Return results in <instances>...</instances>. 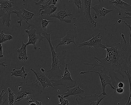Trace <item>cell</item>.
Segmentation results:
<instances>
[{
  "instance_id": "cell-1",
  "label": "cell",
  "mask_w": 131,
  "mask_h": 105,
  "mask_svg": "<svg viewBox=\"0 0 131 105\" xmlns=\"http://www.w3.org/2000/svg\"><path fill=\"white\" fill-rule=\"evenodd\" d=\"M122 37L120 42L116 43L117 38L111 36L106 40L105 50L107 52L104 59L96 57H93L96 62L93 63H83L85 65L91 66L93 68L101 67L108 74L116 86V80L120 82L118 75L122 76L123 82L126 76V71H128V62L129 55L127 50L128 41L123 34L120 33Z\"/></svg>"
},
{
  "instance_id": "cell-2",
  "label": "cell",
  "mask_w": 131,
  "mask_h": 105,
  "mask_svg": "<svg viewBox=\"0 0 131 105\" xmlns=\"http://www.w3.org/2000/svg\"><path fill=\"white\" fill-rule=\"evenodd\" d=\"M51 34L52 33H42V36L46 39L49 43L52 57V67L50 70L46 71V74L50 80L60 79L64 74L61 69L66 67L67 50H63L57 53L56 52L50 39Z\"/></svg>"
},
{
  "instance_id": "cell-3",
  "label": "cell",
  "mask_w": 131,
  "mask_h": 105,
  "mask_svg": "<svg viewBox=\"0 0 131 105\" xmlns=\"http://www.w3.org/2000/svg\"><path fill=\"white\" fill-rule=\"evenodd\" d=\"M40 86V85L37 83H35L33 82L31 84H27L23 82H19L15 103L20 102L22 100L27 98L29 94L33 95L34 97L41 94L43 90Z\"/></svg>"
},
{
  "instance_id": "cell-4",
  "label": "cell",
  "mask_w": 131,
  "mask_h": 105,
  "mask_svg": "<svg viewBox=\"0 0 131 105\" xmlns=\"http://www.w3.org/2000/svg\"><path fill=\"white\" fill-rule=\"evenodd\" d=\"M14 3L11 0L0 1V15L3 25L7 28L10 27V16L13 10Z\"/></svg>"
},
{
  "instance_id": "cell-5",
  "label": "cell",
  "mask_w": 131,
  "mask_h": 105,
  "mask_svg": "<svg viewBox=\"0 0 131 105\" xmlns=\"http://www.w3.org/2000/svg\"><path fill=\"white\" fill-rule=\"evenodd\" d=\"M89 73H94L99 75L100 79V82L102 85V92L101 93V95L107 96V94L105 92V88L107 85H109L111 88L114 90V93H115L116 86L114 83L111 77L106 71L103 70H101L99 72L90 70V71H82L80 72V74L82 75H83Z\"/></svg>"
},
{
  "instance_id": "cell-6",
  "label": "cell",
  "mask_w": 131,
  "mask_h": 105,
  "mask_svg": "<svg viewBox=\"0 0 131 105\" xmlns=\"http://www.w3.org/2000/svg\"><path fill=\"white\" fill-rule=\"evenodd\" d=\"M68 64H66L64 74L61 79L51 80L54 87L62 86L65 88H72L75 86L76 80H73L72 79L71 74L68 69Z\"/></svg>"
},
{
  "instance_id": "cell-7",
  "label": "cell",
  "mask_w": 131,
  "mask_h": 105,
  "mask_svg": "<svg viewBox=\"0 0 131 105\" xmlns=\"http://www.w3.org/2000/svg\"><path fill=\"white\" fill-rule=\"evenodd\" d=\"M106 97V96L96 93L84 97L80 96L76 99L77 102L76 105H99L103 100Z\"/></svg>"
},
{
  "instance_id": "cell-8",
  "label": "cell",
  "mask_w": 131,
  "mask_h": 105,
  "mask_svg": "<svg viewBox=\"0 0 131 105\" xmlns=\"http://www.w3.org/2000/svg\"><path fill=\"white\" fill-rule=\"evenodd\" d=\"M77 37V30L76 27L74 29H69L67 33V34L64 37L60 39L54 40L51 41L52 44L56 48H57L59 46L61 45H67L73 43L76 46V44L75 41V38Z\"/></svg>"
},
{
  "instance_id": "cell-9",
  "label": "cell",
  "mask_w": 131,
  "mask_h": 105,
  "mask_svg": "<svg viewBox=\"0 0 131 105\" xmlns=\"http://www.w3.org/2000/svg\"><path fill=\"white\" fill-rule=\"evenodd\" d=\"M29 69L35 74L36 77V79L34 82V83H39L40 86H42L43 90L49 87H51L52 88L55 89V87L53 86L51 80L47 77L44 72H42L37 70H35L32 68H30Z\"/></svg>"
},
{
  "instance_id": "cell-10",
  "label": "cell",
  "mask_w": 131,
  "mask_h": 105,
  "mask_svg": "<svg viewBox=\"0 0 131 105\" xmlns=\"http://www.w3.org/2000/svg\"><path fill=\"white\" fill-rule=\"evenodd\" d=\"M102 35H101L100 33H99L95 36H94L93 35L92 38H91L89 40L80 44H79L78 47L88 46L89 50L90 49V48H95V49H97L99 48H102L105 49L106 46L102 43V40L103 39V37L102 36L101 38H100V37Z\"/></svg>"
},
{
  "instance_id": "cell-11",
  "label": "cell",
  "mask_w": 131,
  "mask_h": 105,
  "mask_svg": "<svg viewBox=\"0 0 131 105\" xmlns=\"http://www.w3.org/2000/svg\"><path fill=\"white\" fill-rule=\"evenodd\" d=\"M109 3L112 5L115 10L118 11V16H122L126 13L131 12V5L122 0H115L113 1H109Z\"/></svg>"
},
{
  "instance_id": "cell-12",
  "label": "cell",
  "mask_w": 131,
  "mask_h": 105,
  "mask_svg": "<svg viewBox=\"0 0 131 105\" xmlns=\"http://www.w3.org/2000/svg\"><path fill=\"white\" fill-rule=\"evenodd\" d=\"M12 13L15 14L19 19V20L17 21V23L19 25L20 27L22 26L23 20L25 21L27 24H29L28 21L31 20L35 15L34 13L28 11L23 8L19 10H13Z\"/></svg>"
},
{
  "instance_id": "cell-13",
  "label": "cell",
  "mask_w": 131,
  "mask_h": 105,
  "mask_svg": "<svg viewBox=\"0 0 131 105\" xmlns=\"http://www.w3.org/2000/svg\"><path fill=\"white\" fill-rule=\"evenodd\" d=\"M37 29H31L30 30L27 29L25 30V32L28 35V42L26 44L27 46L32 44L34 46V49H37V47L36 46V43L37 40H39V42L43 41L44 37L42 35H40L36 33Z\"/></svg>"
},
{
  "instance_id": "cell-14",
  "label": "cell",
  "mask_w": 131,
  "mask_h": 105,
  "mask_svg": "<svg viewBox=\"0 0 131 105\" xmlns=\"http://www.w3.org/2000/svg\"><path fill=\"white\" fill-rule=\"evenodd\" d=\"M72 16L73 14L70 11L66 9H62L59 11L53 13L49 17L56 18L60 22H65L67 24H71L72 23V20L67 18V17Z\"/></svg>"
},
{
  "instance_id": "cell-15",
  "label": "cell",
  "mask_w": 131,
  "mask_h": 105,
  "mask_svg": "<svg viewBox=\"0 0 131 105\" xmlns=\"http://www.w3.org/2000/svg\"><path fill=\"white\" fill-rule=\"evenodd\" d=\"M92 0H83L84 4V12L83 15L85 17L89 23V24H93L94 27L97 26V22L95 21L92 18L91 14V7H92Z\"/></svg>"
},
{
  "instance_id": "cell-16",
  "label": "cell",
  "mask_w": 131,
  "mask_h": 105,
  "mask_svg": "<svg viewBox=\"0 0 131 105\" xmlns=\"http://www.w3.org/2000/svg\"><path fill=\"white\" fill-rule=\"evenodd\" d=\"M91 9L95 11V13H93L94 19H96L98 17H105L108 14L115 9L109 10L106 9L103 6L100 5H93L91 7Z\"/></svg>"
},
{
  "instance_id": "cell-17",
  "label": "cell",
  "mask_w": 131,
  "mask_h": 105,
  "mask_svg": "<svg viewBox=\"0 0 131 105\" xmlns=\"http://www.w3.org/2000/svg\"><path fill=\"white\" fill-rule=\"evenodd\" d=\"M40 7L41 9L39 10V15L43 16L47 15V16H51L53 13L56 12L57 9V7L55 5H49V4H40Z\"/></svg>"
},
{
  "instance_id": "cell-18",
  "label": "cell",
  "mask_w": 131,
  "mask_h": 105,
  "mask_svg": "<svg viewBox=\"0 0 131 105\" xmlns=\"http://www.w3.org/2000/svg\"><path fill=\"white\" fill-rule=\"evenodd\" d=\"M85 92V89H81L79 86L77 85L73 88L67 89V92L65 93H63L62 94L65 98L71 96L77 97L81 96L82 94H83Z\"/></svg>"
},
{
  "instance_id": "cell-19",
  "label": "cell",
  "mask_w": 131,
  "mask_h": 105,
  "mask_svg": "<svg viewBox=\"0 0 131 105\" xmlns=\"http://www.w3.org/2000/svg\"><path fill=\"white\" fill-rule=\"evenodd\" d=\"M26 44L22 42V46L20 49H17L18 59L20 60H23L25 62L28 59L26 52Z\"/></svg>"
},
{
  "instance_id": "cell-20",
  "label": "cell",
  "mask_w": 131,
  "mask_h": 105,
  "mask_svg": "<svg viewBox=\"0 0 131 105\" xmlns=\"http://www.w3.org/2000/svg\"><path fill=\"white\" fill-rule=\"evenodd\" d=\"M11 76L16 77H21L23 79H26L27 76L28 75L27 73H26L24 66H23L20 70H17L15 69H13L12 71L10 72Z\"/></svg>"
},
{
  "instance_id": "cell-21",
  "label": "cell",
  "mask_w": 131,
  "mask_h": 105,
  "mask_svg": "<svg viewBox=\"0 0 131 105\" xmlns=\"http://www.w3.org/2000/svg\"><path fill=\"white\" fill-rule=\"evenodd\" d=\"M122 22L124 23V24L128 27L129 29V30H130V32L129 33V41H128L127 50H128V53L129 55V57H131V25L128 24L125 21L122 20V19H121V18L119 19H118L117 21H116V22L115 23L114 25L116 24L117 23H118L120 24Z\"/></svg>"
},
{
  "instance_id": "cell-22",
  "label": "cell",
  "mask_w": 131,
  "mask_h": 105,
  "mask_svg": "<svg viewBox=\"0 0 131 105\" xmlns=\"http://www.w3.org/2000/svg\"><path fill=\"white\" fill-rule=\"evenodd\" d=\"M13 39V37L9 34H5L3 31L2 30L0 34V43L2 44L7 40H10Z\"/></svg>"
},
{
  "instance_id": "cell-23",
  "label": "cell",
  "mask_w": 131,
  "mask_h": 105,
  "mask_svg": "<svg viewBox=\"0 0 131 105\" xmlns=\"http://www.w3.org/2000/svg\"><path fill=\"white\" fill-rule=\"evenodd\" d=\"M7 91L9 93V96H8V102L9 104L8 105H15V98L16 95L14 94L13 91L9 87L7 88Z\"/></svg>"
},
{
  "instance_id": "cell-24",
  "label": "cell",
  "mask_w": 131,
  "mask_h": 105,
  "mask_svg": "<svg viewBox=\"0 0 131 105\" xmlns=\"http://www.w3.org/2000/svg\"><path fill=\"white\" fill-rule=\"evenodd\" d=\"M50 23H57L56 21H50L46 19H43L42 18V16L41 18L40 23H41V27L42 29L44 30H47L46 28L49 24Z\"/></svg>"
},
{
  "instance_id": "cell-25",
  "label": "cell",
  "mask_w": 131,
  "mask_h": 105,
  "mask_svg": "<svg viewBox=\"0 0 131 105\" xmlns=\"http://www.w3.org/2000/svg\"><path fill=\"white\" fill-rule=\"evenodd\" d=\"M73 3H74L77 7L78 9V11L80 13V10L82 9V6L81 0H73Z\"/></svg>"
},
{
  "instance_id": "cell-26",
  "label": "cell",
  "mask_w": 131,
  "mask_h": 105,
  "mask_svg": "<svg viewBox=\"0 0 131 105\" xmlns=\"http://www.w3.org/2000/svg\"><path fill=\"white\" fill-rule=\"evenodd\" d=\"M126 74L128 77V80L129 83V89H130V93H129V97L130 98L131 100V76L130 75V74L128 71H126Z\"/></svg>"
},
{
  "instance_id": "cell-27",
  "label": "cell",
  "mask_w": 131,
  "mask_h": 105,
  "mask_svg": "<svg viewBox=\"0 0 131 105\" xmlns=\"http://www.w3.org/2000/svg\"><path fill=\"white\" fill-rule=\"evenodd\" d=\"M4 92V90L2 89L1 90V95H0V105H4L5 102L6 101V99L4 102L3 101V98L4 97L7 93L6 92H5L4 93H3Z\"/></svg>"
},
{
  "instance_id": "cell-28",
  "label": "cell",
  "mask_w": 131,
  "mask_h": 105,
  "mask_svg": "<svg viewBox=\"0 0 131 105\" xmlns=\"http://www.w3.org/2000/svg\"><path fill=\"white\" fill-rule=\"evenodd\" d=\"M50 1V0H40L38 2H35L34 5L36 6H38L42 4H48Z\"/></svg>"
},
{
  "instance_id": "cell-29",
  "label": "cell",
  "mask_w": 131,
  "mask_h": 105,
  "mask_svg": "<svg viewBox=\"0 0 131 105\" xmlns=\"http://www.w3.org/2000/svg\"><path fill=\"white\" fill-rule=\"evenodd\" d=\"M62 0H50L48 4L49 5H56L57 3H59Z\"/></svg>"
},
{
  "instance_id": "cell-30",
  "label": "cell",
  "mask_w": 131,
  "mask_h": 105,
  "mask_svg": "<svg viewBox=\"0 0 131 105\" xmlns=\"http://www.w3.org/2000/svg\"><path fill=\"white\" fill-rule=\"evenodd\" d=\"M57 97L59 99V103L62 102L63 100L66 99V98L64 97V96H63V94H62V95L59 94V95H57Z\"/></svg>"
},
{
  "instance_id": "cell-31",
  "label": "cell",
  "mask_w": 131,
  "mask_h": 105,
  "mask_svg": "<svg viewBox=\"0 0 131 105\" xmlns=\"http://www.w3.org/2000/svg\"><path fill=\"white\" fill-rule=\"evenodd\" d=\"M128 72H131V57H129L128 62Z\"/></svg>"
},
{
  "instance_id": "cell-32",
  "label": "cell",
  "mask_w": 131,
  "mask_h": 105,
  "mask_svg": "<svg viewBox=\"0 0 131 105\" xmlns=\"http://www.w3.org/2000/svg\"><path fill=\"white\" fill-rule=\"evenodd\" d=\"M69 100L66 99L62 102L59 103L58 105H69Z\"/></svg>"
},
{
  "instance_id": "cell-33",
  "label": "cell",
  "mask_w": 131,
  "mask_h": 105,
  "mask_svg": "<svg viewBox=\"0 0 131 105\" xmlns=\"http://www.w3.org/2000/svg\"><path fill=\"white\" fill-rule=\"evenodd\" d=\"M115 91H116L117 93H119V94H122L124 92V89L123 88L118 87V88H116Z\"/></svg>"
},
{
  "instance_id": "cell-34",
  "label": "cell",
  "mask_w": 131,
  "mask_h": 105,
  "mask_svg": "<svg viewBox=\"0 0 131 105\" xmlns=\"http://www.w3.org/2000/svg\"><path fill=\"white\" fill-rule=\"evenodd\" d=\"M125 14H126V15H128V16L125 17H123L121 18V19H131V12H129V13H126Z\"/></svg>"
},
{
  "instance_id": "cell-35",
  "label": "cell",
  "mask_w": 131,
  "mask_h": 105,
  "mask_svg": "<svg viewBox=\"0 0 131 105\" xmlns=\"http://www.w3.org/2000/svg\"><path fill=\"white\" fill-rule=\"evenodd\" d=\"M4 55L3 54V46H2V44H0V57L1 59H2Z\"/></svg>"
},
{
  "instance_id": "cell-36",
  "label": "cell",
  "mask_w": 131,
  "mask_h": 105,
  "mask_svg": "<svg viewBox=\"0 0 131 105\" xmlns=\"http://www.w3.org/2000/svg\"><path fill=\"white\" fill-rule=\"evenodd\" d=\"M26 98L27 99V101L28 103L30 104L31 103L33 102L34 100L32 97H30L29 96H28Z\"/></svg>"
},
{
  "instance_id": "cell-37",
  "label": "cell",
  "mask_w": 131,
  "mask_h": 105,
  "mask_svg": "<svg viewBox=\"0 0 131 105\" xmlns=\"http://www.w3.org/2000/svg\"><path fill=\"white\" fill-rule=\"evenodd\" d=\"M124 86H125V85H124V83H123V82H121L120 81V82H119L118 84V87L123 88Z\"/></svg>"
},
{
  "instance_id": "cell-38",
  "label": "cell",
  "mask_w": 131,
  "mask_h": 105,
  "mask_svg": "<svg viewBox=\"0 0 131 105\" xmlns=\"http://www.w3.org/2000/svg\"><path fill=\"white\" fill-rule=\"evenodd\" d=\"M125 105H131V99H130L129 97H128V101H127V102L126 103Z\"/></svg>"
},
{
  "instance_id": "cell-39",
  "label": "cell",
  "mask_w": 131,
  "mask_h": 105,
  "mask_svg": "<svg viewBox=\"0 0 131 105\" xmlns=\"http://www.w3.org/2000/svg\"><path fill=\"white\" fill-rule=\"evenodd\" d=\"M35 105H43L42 102L36 100L35 102Z\"/></svg>"
},
{
  "instance_id": "cell-40",
  "label": "cell",
  "mask_w": 131,
  "mask_h": 105,
  "mask_svg": "<svg viewBox=\"0 0 131 105\" xmlns=\"http://www.w3.org/2000/svg\"><path fill=\"white\" fill-rule=\"evenodd\" d=\"M4 63H5V62H1V66H3L4 67H7V65H5Z\"/></svg>"
},
{
  "instance_id": "cell-41",
  "label": "cell",
  "mask_w": 131,
  "mask_h": 105,
  "mask_svg": "<svg viewBox=\"0 0 131 105\" xmlns=\"http://www.w3.org/2000/svg\"><path fill=\"white\" fill-rule=\"evenodd\" d=\"M40 71L42 72H44L46 71V70L43 68H40Z\"/></svg>"
},
{
  "instance_id": "cell-42",
  "label": "cell",
  "mask_w": 131,
  "mask_h": 105,
  "mask_svg": "<svg viewBox=\"0 0 131 105\" xmlns=\"http://www.w3.org/2000/svg\"><path fill=\"white\" fill-rule=\"evenodd\" d=\"M100 3H103V1L104 0H97Z\"/></svg>"
},
{
  "instance_id": "cell-43",
  "label": "cell",
  "mask_w": 131,
  "mask_h": 105,
  "mask_svg": "<svg viewBox=\"0 0 131 105\" xmlns=\"http://www.w3.org/2000/svg\"><path fill=\"white\" fill-rule=\"evenodd\" d=\"M29 105H35V102H32L31 103H30V104H29Z\"/></svg>"
},
{
  "instance_id": "cell-44",
  "label": "cell",
  "mask_w": 131,
  "mask_h": 105,
  "mask_svg": "<svg viewBox=\"0 0 131 105\" xmlns=\"http://www.w3.org/2000/svg\"><path fill=\"white\" fill-rule=\"evenodd\" d=\"M22 1H23L24 3H26V0H22Z\"/></svg>"
},
{
  "instance_id": "cell-45",
  "label": "cell",
  "mask_w": 131,
  "mask_h": 105,
  "mask_svg": "<svg viewBox=\"0 0 131 105\" xmlns=\"http://www.w3.org/2000/svg\"></svg>"
}]
</instances>
